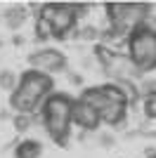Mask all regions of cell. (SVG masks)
I'll list each match as a JSON object with an SVG mask.
<instances>
[{
  "instance_id": "13",
  "label": "cell",
  "mask_w": 156,
  "mask_h": 158,
  "mask_svg": "<svg viewBox=\"0 0 156 158\" xmlns=\"http://www.w3.org/2000/svg\"><path fill=\"white\" fill-rule=\"evenodd\" d=\"M142 113H144V118L156 120V92L142 97Z\"/></svg>"
},
{
  "instance_id": "9",
  "label": "cell",
  "mask_w": 156,
  "mask_h": 158,
  "mask_svg": "<svg viewBox=\"0 0 156 158\" xmlns=\"http://www.w3.org/2000/svg\"><path fill=\"white\" fill-rule=\"evenodd\" d=\"M26 7H12V10H7L5 14H2V21L7 24V28L10 31H17V28H21V24L26 21Z\"/></svg>"
},
{
  "instance_id": "5",
  "label": "cell",
  "mask_w": 156,
  "mask_h": 158,
  "mask_svg": "<svg viewBox=\"0 0 156 158\" xmlns=\"http://www.w3.org/2000/svg\"><path fill=\"white\" fill-rule=\"evenodd\" d=\"M28 66L31 71L45 73V76H54V73H62L66 69V57L62 50H54V47H40L36 52L28 54Z\"/></svg>"
},
{
  "instance_id": "6",
  "label": "cell",
  "mask_w": 156,
  "mask_h": 158,
  "mask_svg": "<svg viewBox=\"0 0 156 158\" xmlns=\"http://www.w3.org/2000/svg\"><path fill=\"white\" fill-rule=\"evenodd\" d=\"M71 123L78 125L80 130H97L102 125V118H99V113L92 109L90 104H85L83 99H78L73 102V113H71Z\"/></svg>"
},
{
  "instance_id": "12",
  "label": "cell",
  "mask_w": 156,
  "mask_h": 158,
  "mask_svg": "<svg viewBox=\"0 0 156 158\" xmlns=\"http://www.w3.org/2000/svg\"><path fill=\"white\" fill-rule=\"evenodd\" d=\"M33 120H36V116H24V113H14L12 125H14V130L19 132V135H24V132L33 125Z\"/></svg>"
},
{
  "instance_id": "4",
  "label": "cell",
  "mask_w": 156,
  "mask_h": 158,
  "mask_svg": "<svg viewBox=\"0 0 156 158\" xmlns=\"http://www.w3.org/2000/svg\"><path fill=\"white\" fill-rule=\"evenodd\" d=\"M38 17H43V19H47L52 24L54 38H62V40L76 38L78 14L71 2H45V5H40Z\"/></svg>"
},
{
  "instance_id": "16",
  "label": "cell",
  "mask_w": 156,
  "mask_h": 158,
  "mask_svg": "<svg viewBox=\"0 0 156 158\" xmlns=\"http://www.w3.org/2000/svg\"><path fill=\"white\" fill-rule=\"evenodd\" d=\"M149 158H156V153H151V156H149Z\"/></svg>"
},
{
  "instance_id": "1",
  "label": "cell",
  "mask_w": 156,
  "mask_h": 158,
  "mask_svg": "<svg viewBox=\"0 0 156 158\" xmlns=\"http://www.w3.org/2000/svg\"><path fill=\"white\" fill-rule=\"evenodd\" d=\"M54 90V78L45 76L38 71H24L19 76V85L10 94V106L14 113H24V116H36V111L40 113L45 99Z\"/></svg>"
},
{
  "instance_id": "7",
  "label": "cell",
  "mask_w": 156,
  "mask_h": 158,
  "mask_svg": "<svg viewBox=\"0 0 156 158\" xmlns=\"http://www.w3.org/2000/svg\"><path fill=\"white\" fill-rule=\"evenodd\" d=\"M99 118H102L104 125H121L125 118H128V104H118V102H109L99 111Z\"/></svg>"
},
{
  "instance_id": "8",
  "label": "cell",
  "mask_w": 156,
  "mask_h": 158,
  "mask_svg": "<svg viewBox=\"0 0 156 158\" xmlns=\"http://www.w3.org/2000/svg\"><path fill=\"white\" fill-rule=\"evenodd\" d=\"M43 156V144L38 139H21L14 146V158H40Z\"/></svg>"
},
{
  "instance_id": "3",
  "label": "cell",
  "mask_w": 156,
  "mask_h": 158,
  "mask_svg": "<svg viewBox=\"0 0 156 158\" xmlns=\"http://www.w3.org/2000/svg\"><path fill=\"white\" fill-rule=\"evenodd\" d=\"M128 57L142 73L156 69V33L147 26H140L128 38Z\"/></svg>"
},
{
  "instance_id": "10",
  "label": "cell",
  "mask_w": 156,
  "mask_h": 158,
  "mask_svg": "<svg viewBox=\"0 0 156 158\" xmlns=\"http://www.w3.org/2000/svg\"><path fill=\"white\" fill-rule=\"evenodd\" d=\"M19 85V76L12 71V69H2L0 71V90H5V92L12 94Z\"/></svg>"
},
{
  "instance_id": "14",
  "label": "cell",
  "mask_w": 156,
  "mask_h": 158,
  "mask_svg": "<svg viewBox=\"0 0 156 158\" xmlns=\"http://www.w3.org/2000/svg\"><path fill=\"white\" fill-rule=\"evenodd\" d=\"M102 38V31L97 26H83L76 28V40H99Z\"/></svg>"
},
{
  "instance_id": "11",
  "label": "cell",
  "mask_w": 156,
  "mask_h": 158,
  "mask_svg": "<svg viewBox=\"0 0 156 158\" xmlns=\"http://www.w3.org/2000/svg\"><path fill=\"white\" fill-rule=\"evenodd\" d=\"M36 38L38 40H50L54 38V31H52V24L43 17H36Z\"/></svg>"
},
{
  "instance_id": "15",
  "label": "cell",
  "mask_w": 156,
  "mask_h": 158,
  "mask_svg": "<svg viewBox=\"0 0 156 158\" xmlns=\"http://www.w3.org/2000/svg\"><path fill=\"white\" fill-rule=\"evenodd\" d=\"M69 80L76 83V85H80V76H76V73H69Z\"/></svg>"
},
{
  "instance_id": "2",
  "label": "cell",
  "mask_w": 156,
  "mask_h": 158,
  "mask_svg": "<svg viewBox=\"0 0 156 158\" xmlns=\"http://www.w3.org/2000/svg\"><path fill=\"white\" fill-rule=\"evenodd\" d=\"M73 102L76 99L66 92H52L45 99L40 109V120L45 132L54 139V144L64 146L71 135V113H73Z\"/></svg>"
}]
</instances>
